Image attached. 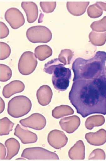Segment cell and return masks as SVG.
I'll use <instances>...</instances> for the list:
<instances>
[{
  "label": "cell",
  "instance_id": "cell-1",
  "mask_svg": "<svg viewBox=\"0 0 106 161\" xmlns=\"http://www.w3.org/2000/svg\"><path fill=\"white\" fill-rule=\"evenodd\" d=\"M69 99L77 113L83 118L95 114L106 115L104 75L95 79L75 81L70 92Z\"/></svg>",
  "mask_w": 106,
  "mask_h": 161
},
{
  "label": "cell",
  "instance_id": "cell-2",
  "mask_svg": "<svg viewBox=\"0 0 106 161\" xmlns=\"http://www.w3.org/2000/svg\"><path fill=\"white\" fill-rule=\"evenodd\" d=\"M106 53L98 51L91 58H77L72 64L74 73L73 82L80 79H95L104 75Z\"/></svg>",
  "mask_w": 106,
  "mask_h": 161
},
{
  "label": "cell",
  "instance_id": "cell-3",
  "mask_svg": "<svg viewBox=\"0 0 106 161\" xmlns=\"http://www.w3.org/2000/svg\"><path fill=\"white\" fill-rule=\"evenodd\" d=\"M31 100L24 96H18L13 98L8 103V114L14 118H19L27 114L31 110Z\"/></svg>",
  "mask_w": 106,
  "mask_h": 161
},
{
  "label": "cell",
  "instance_id": "cell-4",
  "mask_svg": "<svg viewBox=\"0 0 106 161\" xmlns=\"http://www.w3.org/2000/svg\"><path fill=\"white\" fill-rule=\"evenodd\" d=\"M65 65L62 64L56 67L54 70L52 77V82L54 88L60 92L67 90L72 77L70 69L65 67Z\"/></svg>",
  "mask_w": 106,
  "mask_h": 161
},
{
  "label": "cell",
  "instance_id": "cell-5",
  "mask_svg": "<svg viewBox=\"0 0 106 161\" xmlns=\"http://www.w3.org/2000/svg\"><path fill=\"white\" fill-rule=\"evenodd\" d=\"M26 37L32 43H47L52 37L51 31L46 26H37L29 28L26 31Z\"/></svg>",
  "mask_w": 106,
  "mask_h": 161
},
{
  "label": "cell",
  "instance_id": "cell-6",
  "mask_svg": "<svg viewBox=\"0 0 106 161\" xmlns=\"http://www.w3.org/2000/svg\"><path fill=\"white\" fill-rule=\"evenodd\" d=\"M37 63L35 56L32 52H25L20 57L18 64L19 72L24 75H30L35 69Z\"/></svg>",
  "mask_w": 106,
  "mask_h": 161
},
{
  "label": "cell",
  "instance_id": "cell-7",
  "mask_svg": "<svg viewBox=\"0 0 106 161\" xmlns=\"http://www.w3.org/2000/svg\"><path fill=\"white\" fill-rule=\"evenodd\" d=\"M21 157L28 159H59L56 153L41 147L25 149Z\"/></svg>",
  "mask_w": 106,
  "mask_h": 161
},
{
  "label": "cell",
  "instance_id": "cell-8",
  "mask_svg": "<svg viewBox=\"0 0 106 161\" xmlns=\"http://www.w3.org/2000/svg\"><path fill=\"white\" fill-rule=\"evenodd\" d=\"M5 19L12 28L16 30L23 26L25 20L23 14L16 8H11L6 11Z\"/></svg>",
  "mask_w": 106,
  "mask_h": 161
},
{
  "label": "cell",
  "instance_id": "cell-9",
  "mask_svg": "<svg viewBox=\"0 0 106 161\" xmlns=\"http://www.w3.org/2000/svg\"><path fill=\"white\" fill-rule=\"evenodd\" d=\"M20 123L26 128H32L36 130H41L46 125V120L43 115L34 113L27 118L20 120Z\"/></svg>",
  "mask_w": 106,
  "mask_h": 161
},
{
  "label": "cell",
  "instance_id": "cell-10",
  "mask_svg": "<svg viewBox=\"0 0 106 161\" xmlns=\"http://www.w3.org/2000/svg\"><path fill=\"white\" fill-rule=\"evenodd\" d=\"M14 134L20 139L23 144L34 143L37 140V136L36 134L27 129H24L19 124L17 125L15 128Z\"/></svg>",
  "mask_w": 106,
  "mask_h": 161
},
{
  "label": "cell",
  "instance_id": "cell-11",
  "mask_svg": "<svg viewBox=\"0 0 106 161\" xmlns=\"http://www.w3.org/2000/svg\"><path fill=\"white\" fill-rule=\"evenodd\" d=\"M25 88V85L21 81H13L5 86L3 88V95L6 98H9L14 94L23 92Z\"/></svg>",
  "mask_w": 106,
  "mask_h": 161
},
{
  "label": "cell",
  "instance_id": "cell-12",
  "mask_svg": "<svg viewBox=\"0 0 106 161\" xmlns=\"http://www.w3.org/2000/svg\"><path fill=\"white\" fill-rule=\"evenodd\" d=\"M53 92L51 88L47 85H43L37 91V97L40 105L45 106L49 105L52 98Z\"/></svg>",
  "mask_w": 106,
  "mask_h": 161
},
{
  "label": "cell",
  "instance_id": "cell-13",
  "mask_svg": "<svg viewBox=\"0 0 106 161\" xmlns=\"http://www.w3.org/2000/svg\"><path fill=\"white\" fill-rule=\"evenodd\" d=\"M21 7L26 13L28 22L31 24L35 21L38 16V7L36 3L33 2H23Z\"/></svg>",
  "mask_w": 106,
  "mask_h": 161
},
{
  "label": "cell",
  "instance_id": "cell-14",
  "mask_svg": "<svg viewBox=\"0 0 106 161\" xmlns=\"http://www.w3.org/2000/svg\"><path fill=\"white\" fill-rule=\"evenodd\" d=\"M5 145L7 149V157L5 159H10L19 153L20 145L16 139L12 138L6 140Z\"/></svg>",
  "mask_w": 106,
  "mask_h": 161
},
{
  "label": "cell",
  "instance_id": "cell-15",
  "mask_svg": "<svg viewBox=\"0 0 106 161\" xmlns=\"http://www.w3.org/2000/svg\"><path fill=\"white\" fill-rule=\"evenodd\" d=\"M34 53L36 58L40 61H43L51 56L53 52L51 48L49 46L43 45L36 47Z\"/></svg>",
  "mask_w": 106,
  "mask_h": 161
},
{
  "label": "cell",
  "instance_id": "cell-16",
  "mask_svg": "<svg viewBox=\"0 0 106 161\" xmlns=\"http://www.w3.org/2000/svg\"><path fill=\"white\" fill-rule=\"evenodd\" d=\"M14 123L10 121L7 117L1 119V136L9 135V132L13 130Z\"/></svg>",
  "mask_w": 106,
  "mask_h": 161
},
{
  "label": "cell",
  "instance_id": "cell-17",
  "mask_svg": "<svg viewBox=\"0 0 106 161\" xmlns=\"http://www.w3.org/2000/svg\"><path fill=\"white\" fill-rule=\"evenodd\" d=\"M59 59H55L48 62L45 65V67L43 71L45 73L49 75L53 74L54 70L58 66L63 64Z\"/></svg>",
  "mask_w": 106,
  "mask_h": 161
},
{
  "label": "cell",
  "instance_id": "cell-18",
  "mask_svg": "<svg viewBox=\"0 0 106 161\" xmlns=\"http://www.w3.org/2000/svg\"><path fill=\"white\" fill-rule=\"evenodd\" d=\"M12 76V70L7 65L1 64V81L6 82L11 78Z\"/></svg>",
  "mask_w": 106,
  "mask_h": 161
},
{
  "label": "cell",
  "instance_id": "cell-19",
  "mask_svg": "<svg viewBox=\"0 0 106 161\" xmlns=\"http://www.w3.org/2000/svg\"><path fill=\"white\" fill-rule=\"evenodd\" d=\"M40 6L43 12L46 13H51L56 8V2H41Z\"/></svg>",
  "mask_w": 106,
  "mask_h": 161
},
{
  "label": "cell",
  "instance_id": "cell-20",
  "mask_svg": "<svg viewBox=\"0 0 106 161\" xmlns=\"http://www.w3.org/2000/svg\"><path fill=\"white\" fill-rule=\"evenodd\" d=\"M11 48L8 44L4 42H1V60L7 59L11 54Z\"/></svg>",
  "mask_w": 106,
  "mask_h": 161
},
{
  "label": "cell",
  "instance_id": "cell-21",
  "mask_svg": "<svg viewBox=\"0 0 106 161\" xmlns=\"http://www.w3.org/2000/svg\"><path fill=\"white\" fill-rule=\"evenodd\" d=\"M9 34V30L5 24L1 22V38H5Z\"/></svg>",
  "mask_w": 106,
  "mask_h": 161
},
{
  "label": "cell",
  "instance_id": "cell-22",
  "mask_svg": "<svg viewBox=\"0 0 106 161\" xmlns=\"http://www.w3.org/2000/svg\"><path fill=\"white\" fill-rule=\"evenodd\" d=\"M6 150L3 144L1 143V159H5Z\"/></svg>",
  "mask_w": 106,
  "mask_h": 161
},
{
  "label": "cell",
  "instance_id": "cell-23",
  "mask_svg": "<svg viewBox=\"0 0 106 161\" xmlns=\"http://www.w3.org/2000/svg\"><path fill=\"white\" fill-rule=\"evenodd\" d=\"M5 108V103L3 99L1 97V113L3 112Z\"/></svg>",
  "mask_w": 106,
  "mask_h": 161
},
{
  "label": "cell",
  "instance_id": "cell-24",
  "mask_svg": "<svg viewBox=\"0 0 106 161\" xmlns=\"http://www.w3.org/2000/svg\"><path fill=\"white\" fill-rule=\"evenodd\" d=\"M104 76H105V77L106 78V66H105V69Z\"/></svg>",
  "mask_w": 106,
  "mask_h": 161
}]
</instances>
